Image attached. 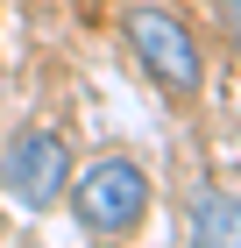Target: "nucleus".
I'll return each mask as SVG.
<instances>
[{
  "label": "nucleus",
  "instance_id": "f257e3e1",
  "mask_svg": "<svg viewBox=\"0 0 241 248\" xmlns=\"http://www.w3.org/2000/svg\"><path fill=\"white\" fill-rule=\"evenodd\" d=\"M121 36H128L135 64H142L170 99H192L206 85V50L192 36V21L177 7H156V0H135L128 15H121Z\"/></svg>",
  "mask_w": 241,
  "mask_h": 248
},
{
  "label": "nucleus",
  "instance_id": "f03ea898",
  "mask_svg": "<svg viewBox=\"0 0 241 248\" xmlns=\"http://www.w3.org/2000/svg\"><path fill=\"white\" fill-rule=\"evenodd\" d=\"M64 199H71V213H78L85 234L121 241V234L142 227V213H149V170L135 163V156H99V163L71 170Z\"/></svg>",
  "mask_w": 241,
  "mask_h": 248
},
{
  "label": "nucleus",
  "instance_id": "7ed1b4c3",
  "mask_svg": "<svg viewBox=\"0 0 241 248\" xmlns=\"http://www.w3.org/2000/svg\"><path fill=\"white\" fill-rule=\"evenodd\" d=\"M0 185L21 213H50L71 185V142L57 128H21L7 149H0Z\"/></svg>",
  "mask_w": 241,
  "mask_h": 248
},
{
  "label": "nucleus",
  "instance_id": "20e7f679",
  "mask_svg": "<svg viewBox=\"0 0 241 248\" xmlns=\"http://www.w3.org/2000/svg\"><path fill=\"white\" fill-rule=\"evenodd\" d=\"M185 234L206 248H241V199H227L220 185H206L192 191V206H185Z\"/></svg>",
  "mask_w": 241,
  "mask_h": 248
}]
</instances>
